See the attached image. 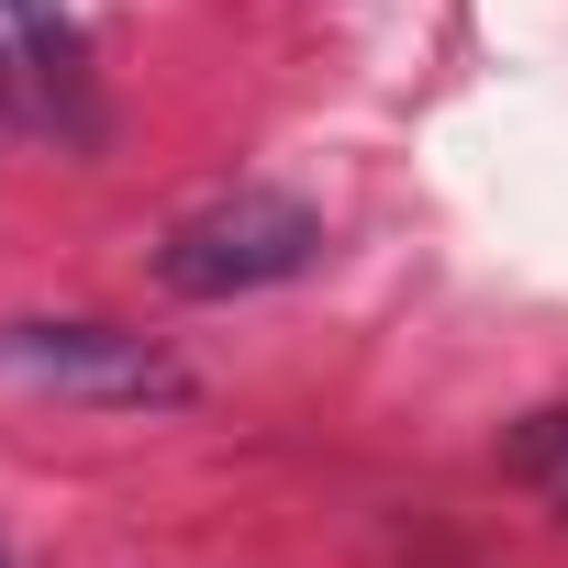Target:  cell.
<instances>
[{
  "label": "cell",
  "mask_w": 568,
  "mask_h": 568,
  "mask_svg": "<svg viewBox=\"0 0 568 568\" xmlns=\"http://www.w3.org/2000/svg\"><path fill=\"white\" fill-rule=\"evenodd\" d=\"M0 123H57L45 112V79H34V45H23L12 12H0Z\"/></svg>",
  "instance_id": "cell-4"
},
{
  "label": "cell",
  "mask_w": 568,
  "mask_h": 568,
  "mask_svg": "<svg viewBox=\"0 0 568 568\" xmlns=\"http://www.w3.org/2000/svg\"><path fill=\"white\" fill-rule=\"evenodd\" d=\"M145 267L179 302H245V291H278V278L324 267V212L291 190H223V201L179 212Z\"/></svg>",
  "instance_id": "cell-1"
},
{
  "label": "cell",
  "mask_w": 568,
  "mask_h": 568,
  "mask_svg": "<svg viewBox=\"0 0 568 568\" xmlns=\"http://www.w3.org/2000/svg\"><path fill=\"white\" fill-rule=\"evenodd\" d=\"M0 379L57 390V402H101V413L190 402V368L123 324H0Z\"/></svg>",
  "instance_id": "cell-2"
},
{
  "label": "cell",
  "mask_w": 568,
  "mask_h": 568,
  "mask_svg": "<svg viewBox=\"0 0 568 568\" xmlns=\"http://www.w3.org/2000/svg\"><path fill=\"white\" fill-rule=\"evenodd\" d=\"M501 479L535 490V501L568 524V402H546V413H524V424L501 435Z\"/></svg>",
  "instance_id": "cell-3"
}]
</instances>
